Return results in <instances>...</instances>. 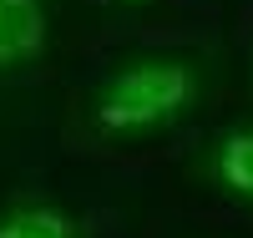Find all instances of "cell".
<instances>
[{
  "mask_svg": "<svg viewBox=\"0 0 253 238\" xmlns=\"http://www.w3.org/2000/svg\"><path fill=\"white\" fill-rule=\"evenodd\" d=\"M208 61L182 46H147L117 56L81 101L86 132L107 147H142L198 117L208 96Z\"/></svg>",
  "mask_w": 253,
  "mask_h": 238,
  "instance_id": "1",
  "label": "cell"
},
{
  "mask_svg": "<svg viewBox=\"0 0 253 238\" xmlns=\"http://www.w3.org/2000/svg\"><path fill=\"white\" fill-rule=\"evenodd\" d=\"M101 5H112V10H152L157 0H101Z\"/></svg>",
  "mask_w": 253,
  "mask_h": 238,
  "instance_id": "5",
  "label": "cell"
},
{
  "mask_svg": "<svg viewBox=\"0 0 253 238\" xmlns=\"http://www.w3.org/2000/svg\"><path fill=\"white\" fill-rule=\"evenodd\" d=\"M248 81H253V51H248Z\"/></svg>",
  "mask_w": 253,
  "mask_h": 238,
  "instance_id": "6",
  "label": "cell"
},
{
  "mask_svg": "<svg viewBox=\"0 0 253 238\" xmlns=\"http://www.w3.org/2000/svg\"><path fill=\"white\" fill-rule=\"evenodd\" d=\"M51 46V0H0V76L36 66Z\"/></svg>",
  "mask_w": 253,
  "mask_h": 238,
  "instance_id": "2",
  "label": "cell"
},
{
  "mask_svg": "<svg viewBox=\"0 0 253 238\" xmlns=\"http://www.w3.org/2000/svg\"><path fill=\"white\" fill-rule=\"evenodd\" d=\"M203 172L228 203L253 208V122L223 127L213 137V147H208V157H203Z\"/></svg>",
  "mask_w": 253,
  "mask_h": 238,
  "instance_id": "3",
  "label": "cell"
},
{
  "mask_svg": "<svg viewBox=\"0 0 253 238\" xmlns=\"http://www.w3.org/2000/svg\"><path fill=\"white\" fill-rule=\"evenodd\" d=\"M0 238H86V228L51 198H15L0 208Z\"/></svg>",
  "mask_w": 253,
  "mask_h": 238,
  "instance_id": "4",
  "label": "cell"
}]
</instances>
